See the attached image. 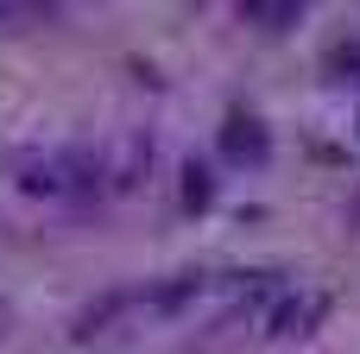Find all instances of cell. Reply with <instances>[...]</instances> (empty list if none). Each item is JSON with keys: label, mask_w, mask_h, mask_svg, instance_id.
Instances as JSON below:
<instances>
[{"label": "cell", "mask_w": 360, "mask_h": 354, "mask_svg": "<svg viewBox=\"0 0 360 354\" xmlns=\"http://www.w3.org/2000/svg\"><path fill=\"white\" fill-rule=\"evenodd\" d=\"M240 19H253V25H266V32H285V25L304 19V6H297V0H247Z\"/></svg>", "instance_id": "2"}, {"label": "cell", "mask_w": 360, "mask_h": 354, "mask_svg": "<svg viewBox=\"0 0 360 354\" xmlns=\"http://www.w3.org/2000/svg\"><path fill=\"white\" fill-rule=\"evenodd\" d=\"M329 70H335L342 82H360V38H348V44L329 51Z\"/></svg>", "instance_id": "4"}, {"label": "cell", "mask_w": 360, "mask_h": 354, "mask_svg": "<svg viewBox=\"0 0 360 354\" xmlns=\"http://www.w3.org/2000/svg\"><path fill=\"white\" fill-rule=\"evenodd\" d=\"M221 158L259 171V165L272 158V133H266V120H259V114H228V120H221Z\"/></svg>", "instance_id": "1"}, {"label": "cell", "mask_w": 360, "mask_h": 354, "mask_svg": "<svg viewBox=\"0 0 360 354\" xmlns=\"http://www.w3.org/2000/svg\"><path fill=\"white\" fill-rule=\"evenodd\" d=\"M215 203V171L209 165H184V209H209Z\"/></svg>", "instance_id": "3"}]
</instances>
